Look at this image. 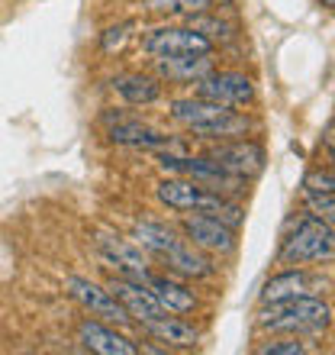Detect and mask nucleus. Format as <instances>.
I'll use <instances>...</instances> for the list:
<instances>
[{"label":"nucleus","instance_id":"13","mask_svg":"<svg viewBox=\"0 0 335 355\" xmlns=\"http://www.w3.org/2000/svg\"><path fill=\"white\" fill-rule=\"evenodd\" d=\"M206 71H213V52L155 58V75H159V81H168V85H194Z\"/></svg>","mask_w":335,"mask_h":355},{"label":"nucleus","instance_id":"27","mask_svg":"<svg viewBox=\"0 0 335 355\" xmlns=\"http://www.w3.org/2000/svg\"><path fill=\"white\" fill-rule=\"evenodd\" d=\"M303 187H307V194H323V191H335V178L332 171H309L303 178Z\"/></svg>","mask_w":335,"mask_h":355},{"label":"nucleus","instance_id":"8","mask_svg":"<svg viewBox=\"0 0 335 355\" xmlns=\"http://www.w3.org/2000/svg\"><path fill=\"white\" fill-rule=\"evenodd\" d=\"M206 155H210L216 165H223L226 171H233V175L245 178V181L258 178L261 171H264V162H268L264 146H261L258 139H245V136H242V139L216 142Z\"/></svg>","mask_w":335,"mask_h":355},{"label":"nucleus","instance_id":"28","mask_svg":"<svg viewBox=\"0 0 335 355\" xmlns=\"http://www.w3.org/2000/svg\"><path fill=\"white\" fill-rule=\"evenodd\" d=\"M210 3H213V10H219V7H233L235 0H210Z\"/></svg>","mask_w":335,"mask_h":355},{"label":"nucleus","instance_id":"7","mask_svg":"<svg viewBox=\"0 0 335 355\" xmlns=\"http://www.w3.org/2000/svg\"><path fill=\"white\" fill-rule=\"evenodd\" d=\"M142 49L155 58H168V55L213 52V42H210L206 36H200V33L190 29V26H155V29H145Z\"/></svg>","mask_w":335,"mask_h":355},{"label":"nucleus","instance_id":"22","mask_svg":"<svg viewBox=\"0 0 335 355\" xmlns=\"http://www.w3.org/2000/svg\"><path fill=\"white\" fill-rule=\"evenodd\" d=\"M190 17V29H197L200 36H206L210 42H229V39L239 36V26H235L233 19L219 17L213 10H203V13H187Z\"/></svg>","mask_w":335,"mask_h":355},{"label":"nucleus","instance_id":"11","mask_svg":"<svg viewBox=\"0 0 335 355\" xmlns=\"http://www.w3.org/2000/svg\"><path fill=\"white\" fill-rule=\"evenodd\" d=\"M97 252L107 265H116L120 275L126 278H136V281H145L149 275V252L139 249L132 239H123V236H100L97 239Z\"/></svg>","mask_w":335,"mask_h":355},{"label":"nucleus","instance_id":"19","mask_svg":"<svg viewBox=\"0 0 335 355\" xmlns=\"http://www.w3.org/2000/svg\"><path fill=\"white\" fill-rule=\"evenodd\" d=\"M113 91L120 94L129 107H149L161 97V81L152 75H142V71H126V75H116L110 81Z\"/></svg>","mask_w":335,"mask_h":355},{"label":"nucleus","instance_id":"6","mask_svg":"<svg viewBox=\"0 0 335 355\" xmlns=\"http://www.w3.org/2000/svg\"><path fill=\"white\" fill-rule=\"evenodd\" d=\"M181 233H184V239L190 245L213 255H229L239 245V236H235L233 226H226L223 220H216L210 214H184Z\"/></svg>","mask_w":335,"mask_h":355},{"label":"nucleus","instance_id":"2","mask_svg":"<svg viewBox=\"0 0 335 355\" xmlns=\"http://www.w3.org/2000/svg\"><path fill=\"white\" fill-rule=\"evenodd\" d=\"M332 255H335L332 223L307 214L297 223V230L280 243L278 262L280 265H316V262H332Z\"/></svg>","mask_w":335,"mask_h":355},{"label":"nucleus","instance_id":"10","mask_svg":"<svg viewBox=\"0 0 335 355\" xmlns=\"http://www.w3.org/2000/svg\"><path fill=\"white\" fill-rule=\"evenodd\" d=\"M107 291L120 300L123 310H126L136 323H149V320H159V317H165L168 313L159 300H155V294H152V291L145 288L142 281H136V278L120 275V278H113L110 284H107Z\"/></svg>","mask_w":335,"mask_h":355},{"label":"nucleus","instance_id":"23","mask_svg":"<svg viewBox=\"0 0 335 355\" xmlns=\"http://www.w3.org/2000/svg\"><path fill=\"white\" fill-rule=\"evenodd\" d=\"M255 352L261 355H307L309 346L303 336H287V333H278V336L264 339L261 346H255Z\"/></svg>","mask_w":335,"mask_h":355},{"label":"nucleus","instance_id":"20","mask_svg":"<svg viewBox=\"0 0 335 355\" xmlns=\"http://www.w3.org/2000/svg\"><path fill=\"white\" fill-rule=\"evenodd\" d=\"M226 110H233V107H223V103L216 101H206V97H177V101H171V120H177L181 126H187V130H194V126H200V123L206 120H216V116H223Z\"/></svg>","mask_w":335,"mask_h":355},{"label":"nucleus","instance_id":"18","mask_svg":"<svg viewBox=\"0 0 335 355\" xmlns=\"http://www.w3.org/2000/svg\"><path fill=\"white\" fill-rule=\"evenodd\" d=\"M142 333L145 336H152L155 343H165V349H194L197 343H200V333H197L190 323H184V320L174 317H159V320H149V323H139Z\"/></svg>","mask_w":335,"mask_h":355},{"label":"nucleus","instance_id":"24","mask_svg":"<svg viewBox=\"0 0 335 355\" xmlns=\"http://www.w3.org/2000/svg\"><path fill=\"white\" fill-rule=\"evenodd\" d=\"M142 10L149 13H203V10H213L210 0H142Z\"/></svg>","mask_w":335,"mask_h":355},{"label":"nucleus","instance_id":"4","mask_svg":"<svg viewBox=\"0 0 335 355\" xmlns=\"http://www.w3.org/2000/svg\"><path fill=\"white\" fill-rule=\"evenodd\" d=\"M103 123H107V136H110V142H116V146H129V149H161V152H174L181 149V142L171 139V136H165V132L152 130L149 123L136 120V116H129V113H113L107 110L103 113Z\"/></svg>","mask_w":335,"mask_h":355},{"label":"nucleus","instance_id":"1","mask_svg":"<svg viewBox=\"0 0 335 355\" xmlns=\"http://www.w3.org/2000/svg\"><path fill=\"white\" fill-rule=\"evenodd\" d=\"M332 323V307L319 294H297V297L268 300L258 310V327L271 333H287V336H319Z\"/></svg>","mask_w":335,"mask_h":355},{"label":"nucleus","instance_id":"29","mask_svg":"<svg viewBox=\"0 0 335 355\" xmlns=\"http://www.w3.org/2000/svg\"><path fill=\"white\" fill-rule=\"evenodd\" d=\"M332 3H335V0H323V7H326V10H332Z\"/></svg>","mask_w":335,"mask_h":355},{"label":"nucleus","instance_id":"26","mask_svg":"<svg viewBox=\"0 0 335 355\" xmlns=\"http://www.w3.org/2000/svg\"><path fill=\"white\" fill-rule=\"evenodd\" d=\"M129 29H132L129 19H126V23H116V26H110V29H103L100 49H103V52H113V49H120V46H123V39L129 36Z\"/></svg>","mask_w":335,"mask_h":355},{"label":"nucleus","instance_id":"25","mask_svg":"<svg viewBox=\"0 0 335 355\" xmlns=\"http://www.w3.org/2000/svg\"><path fill=\"white\" fill-rule=\"evenodd\" d=\"M307 210H309V216H316V220H326V223H332V214H335V191H323V194H307Z\"/></svg>","mask_w":335,"mask_h":355},{"label":"nucleus","instance_id":"12","mask_svg":"<svg viewBox=\"0 0 335 355\" xmlns=\"http://www.w3.org/2000/svg\"><path fill=\"white\" fill-rule=\"evenodd\" d=\"M78 339L84 349H91L97 355H136L139 346L129 336H123L113 323H100V320H84L78 327Z\"/></svg>","mask_w":335,"mask_h":355},{"label":"nucleus","instance_id":"15","mask_svg":"<svg viewBox=\"0 0 335 355\" xmlns=\"http://www.w3.org/2000/svg\"><path fill=\"white\" fill-rule=\"evenodd\" d=\"M161 262L174 271V275H181V278H194V281L210 278V275L216 271L213 259H210L203 249H197V245L184 243V239H177V243L171 245L165 255H161Z\"/></svg>","mask_w":335,"mask_h":355},{"label":"nucleus","instance_id":"3","mask_svg":"<svg viewBox=\"0 0 335 355\" xmlns=\"http://www.w3.org/2000/svg\"><path fill=\"white\" fill-rule=\"evenodd\" d=\"M159 165L165 171H174L181 178H190L206 191H216V194L226 197H242L248 191V181L233 171H226L223 165H216L210 155H177V152H165L159 159Z\"/></svg>","mask_w":335,"mask_h":355},{"label":"nucleus","instance_id":"5","mask_svg":"<svg viewBox=\"0 0 335 355\" xmlns=\"http://www.w3.org/2000/svg\"><path fill=\"white\" fill-rule=\"evenodd\" d=\"M197 97H206V101H216L223 107H251L255 103V81H251L245 71H206L200 81H194Z\"/></svg>","mask_w":335,"mask_h":355},{"label":"nucleus","instance_id":"21","mask_svg":"<svg viewBox=\"0 0 335 355\" xmlns=\"http://www.w3.org/2000/svg\"><path fill=\"white\" fill-rule=\"evenodd\" d=\"M177 239H181V236H177L171 226L155 223V220H142V223L132 226V243L139 245V249H145L149 255H159V259L177 243Z\"/></svg>","mask_w":335,"mask_h":355},{"label":"nucleus","instance_id":"14","mask_svg":"<svg viewBox=\"0 0 335 355\" xmlns=\"http://www.w3.org/2000/svg\"><path fill=\"white\" fill-rule=\"evenodd\" d=\"M319 284H323V281H319L316 275L303 271L300 265H290L287 271H278V275H271V278L264 281V288H261V304L297 297V294H319Z\"/></svg>","mask_w":335,"mask_h":355},{"label":"nucleus","instance_id":"17","mask_svg":"<svg viewBox=\"0 0 335 355\" xmlns=\"http://www.w3.org/2000/svg\"><path fill=\"white\" fill-rule=\"evenodd\" d=\"M258 130V123L251 120L248 113H235V110H226L223 116H216V120H206L200 126L190 130L194 139H210V142H226V139H242L248 132Z\"/></svg>","mask_w":335,"mask_h":355},{"label":"nucleus","instance_id":"16","mask_svg":"<svg viewBox=\"0 0 335 355\" xmlns=\"http://www.w3.org/2000/svg\"><path fill=\"white\" fill-rule=\"evenodd\" d=\"M142 284L155 294V300H159L168 313H190V310L197 307L194 291L187 288V284H181V281L168 278V275H155V271H149Z\"/></svg>","mask_w":335,"mask_h":355},{"label":"nucleus","instance_id":"9","mask_svg":"<svg viewBox=\"0 0 335 355\" xmlns=\"http://www.w3.org/2000/svg\"><path fill=\"white\" fill-rule=\"evenodd\" d=\"M65 291L81 304L84 310H91L93 317H100L103 323H120V327H129L132 317L123 310V304L113 297L107 288H100L97 281L81 278V275H71L65 278Z\"/></svg>","mask_w":335,"mask_h":355}]
</instances>
